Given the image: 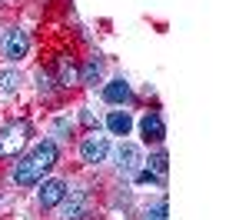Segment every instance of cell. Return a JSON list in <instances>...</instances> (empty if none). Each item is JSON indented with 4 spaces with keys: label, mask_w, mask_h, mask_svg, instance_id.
<instances>
[{
    "label": "cell",
    "mask_w": 249,
    "mask_h": 220,
    "mask_svg": "<svg viewBox=\"0 0 249 220\" xmlns=\"http://www.w3.org/2000/svg\"><path fill=\"white\" fill-rule=\"evenodd\" d=\"M53 130H57V134H70V130H73V123H70V120H53Z\"/></svg>",
    "instance_id": "2e32d148"
},
{
    "label": "cell",
    "mask_w": 249,
    "mask_h": 220,
    "mask_svg": "<svg viewBox=\"0 0 249 220\" xmlns=\"http://www.w3.org/2000/svg\"><path fill=\"white\" fill-rule=\"evenodd\" d=\"M53 163H57V143H53V140H40L37 147L14 167V180H17L20 187H34V183L43 180V174H47Z\"/></svg>",
    "instance_id": "6da1fadb"
},
{
    "label": "cell",
    "mask_w": 249,
    "mask_h": 220,
    "mask_svg": "<svg viewBox=\"0 0 249 220\" xmlns=\"http://www.w3.org/2000/svg\"><path fill=\"white\" fill-rule=\"evenodd\" d=\"M116 160H120V170H126V174H136V170L143 167V150H140L136 143H120V150H116Z\"/></svg>",
    "instance_id": "8992f818"
},
{
    "label": "cell",
    "mask_w": 249,
    "mask_h": 220,
    "mask_svg": "<svg viewBox=\"0 0 249 220\" xmlns=\"http://www.w3.org/2000/svg\"><path fill=\"white\" fill-rule=\"evenodd\" d=\"M0 90H3L7 97H14L20 90V74L17 70H0Z\"/></svg>",
    "instance_id": "8fae6325"
},
{
    "label": "cell",
    "mask_w": 249,
    "mask_h": 220,
    "mask_svg": "<svg viewBox=\"0 0 249 220\" xmlns=\"http://www.w3.org/2000/svg\"><path fill=\"white\" fill-rule=\"evenodd\" d=\"M57 207H60V220H83L87 207H90V197H87V190H67Z\"/></svg>",
    "instance_id": "7a4b0ae2"
},
{
    "label": "cell",
    "mask_w": 249,
    "mask_h": 220,
    "mask_svg": "<svg viewBox=\"0 0 249 220\" xmlns=\"http://www.w3.org/2000/svg\"><path fill=\"white\" fill-rule=\"evenodd\" d=\"M140 130H143V137L150 140V143H163V137H166V127H163L160 114H146V117L140 120Z\"/></svg>",
    "instance_id": "ba28073f"
},
{
    "label": "cell",
    "mask_w": 249,
    "mask_h": 220,
    "mask_svg": "<svg viewBox=\"0 0 249 220\" xmlns=\"http://www.w3.org/2000/svg\"><path fill=\"white\" fill-rule=\"evenodd\" d=\"M130 97H133V90H130L126 80H110V83L103 87V100H107V103H126Z\"/></svg>",
    "instance_id": "9c48e42d"
},
{
    "label": "cell",
    "mask_w": 249,
    "mask_h": 220,
    "mask_svg": "<svg viewBox=\"0 0 249 220\" xmlns=\"http://www.w3.org/2000/svg\"><path fill=\"white\" fill-rule=\"evenodd\" d=\"M63 194H67V183L57 177L43 180V187H40V207H57L60 200H63Z\"/></svg>",
    "instance_id": "52a82bcc"
},
{
    "label": "cell",
    "mask_w": 249,
    "mask_h": 220,
    "mask_svg": "<svg viewBox=\"0 0 249 220\" xmlns=\"http://www.w3.org/2000/svg\"><path fill=\"white\" fill-rule=\"evenodd\" d=\"M37 80H40V90H50V83H53L47 74H37Z\"/></svg>",
    "instance_id": "e0dca14e"
},
{
    "label": "cell",
    "mask_w": 249,
    "mask_h": 220,
    "mask_svg": "<svg viewBox=\"0 0 249 220\" xmlns=\"http://www.w3.org/2000/svg\"><path fill=\"white\" fill-rule=\"evenodd\" d=\"M27 140V127L23 123H10L0 130V157H17V150Z\"/></svg>",
    "instance_id": "5b68a950"
},
{
    "label": "cell",
    "mask_w": 249,
    "mask_h": 220,
    "mask_svg": "<svg viewBox=\"0 0 249 220\" xmlns=\"http://www.w3.org/2000/svg\"><path fill=\"white\" fill-rule=\"evenodd\" d=\"M60 83H63V87H73V83H77V70H73V63H63V70H60Z\"/></svg>",
    "instance_id": "5bb4252c"
},
{
    "label": "cell",
    "mask_w": 249,
    "mask_h": 220,
    "mask_svg": "<svg viewBox=\"0 0 249 220\" xmlns=\"http://www.w3.org/2000/svg\"><path fill=\"white\" fill-rule=\"evenodd\" d=\"M150 170H153V174H156L160 180L166 177V170H170V157H166V150H160V154H156V157L150 160Z\"/></svg>",
    "instance_id": "4fadbf2b"
},
{
    "label": "cell",
    "mask_w": 249,
    "mask_h": 220,
    "mask_svg": "<svg viewBox=\"0 0 249 220\" xmlns=\"http://www.w3.org/2000/svg\"><path fill=\"white\" fill-rule=\"evenodd\" d=\"M80 157H83V163H103V160L110 157V140L100 137V134L83 137V143H80Z\"/></svg>",
    "instance_id": "277c9868"
},
{
    "label": "cell",
    "mask_w": 249,
    "mask_h": 220,
    "mask_svg": "<svg viewBox=\"0 0 249 220\" xmlns=\"http://www.w3.org/2000/svg\"><path fill=\"white\" fill-rule=\"evenodd\" d=\"M146 220H170L166 217V203H156L153 210H146Z\"/></svg>",
    "instance_id": "9a60e30c"
},
{
    "label": "cell",
    "mask_w": 249,
    "mask_h": 220,
    "mask_svg": "<svg viewBox=\"0 0 249 220\" xmlns=\"http://www.w3.org/2000/svg\"><path fill=\"white\" fill-rule=\"evenodd\" d=\"M100 74H103V63H100V60L96 57H90L87 60V67H83V83H100Z\"/></svg>",
    "instance_id": "7c38bea8"
},
{
    "label": "cell",
    "mask_w": 249,
    "mask_h": 220,
    "mask_svg": "<svg viewBox=\"0 0 249 220\" xmlns=\"http://www.w3.org/2000/svg\"><path fill=\"white\" fill-rule=\"evenodd\" d=\"M130 127H133V120L126 110H110V117H107V130L116 134V137H126L130 134Z\"/></svg>",
    "instance_id": "30bf717a"
},
{
    "label": "cell",
    "mask_w": 249,
    "mask_h": 220,
    "mask_svg": "<svg viewBox=\"0 0 249 220\" xmlns=\"http://www.w3.org/2000/svg\"><path fill=\"white\" fill-rule=\"evenodd\" d=\"M27 50H30V34L20 30V27H10L3 34V57L10 60V63H17V60L27 57Z\"/></svg>",
    "instance_id": "3957f363"
}]
</instances>
